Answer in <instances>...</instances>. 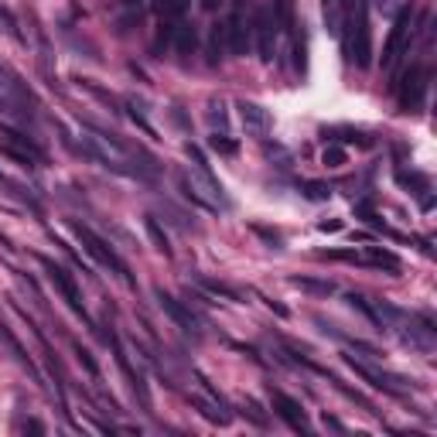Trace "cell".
<instances>
[{
    "label": "cell",
    "instance_id": "22",
    "mask_svg": "<svg viewBox=\"0 0 437 437\" xmlns=\"http://www.w3.org/2000/svg\"><path fill=\"white\" fill-rule=\"evenodd\" d=\"M304 195L311 198V202H328L331 188H328L325 181H307V185H304Z\"/></svg>",
    "mask_w": 437,
    "mask_h": 437
},
{
    "label": "cell",
    "instance_id": "25",
    "mask_svg": "<svg viewBox=\"0 0 437 437\" xmlns=\"http://www.w3.org/2000/svg\"><path fill=\"white\" fill-rule=\"evenodd\" d=\"M202 287H205V290H212V294H222V297H233V301H236V297H240V294H236V290H233V287L218 284V281H205V277H202Z\"/></svg>",
    "mask_w": 437,
    "mask_h": 437
},
{
    "label": "cell",
    "instance_id": "15",
    "mask_svg": "<svg viewBox=\"0 0 437 437\" xmlns=\"http://www.w3.org/2000/svg\"><path fill=\"white\" fill-rule=\"evenodd\" d=\"M226 27L222 24H216L212 27V35H209V66H218L222 59H226Z\"/></svg>",
    "mask_w": 437,
    "mask_h": 437
},
{
    "label": "cell",
    "instance_id": "10",
    "mask_svg": "<svg viewBox=\"0 0 437 437\" xmlns=\"http://www.w3.org/2000/svg\"><path fill=\"white\" fill-rule=\"evenodd\" d=\"M270 403H273L277 417H281V420H287L294 431H301V434H307V431H311V427H307V417H304V410H301V403H297V400H290V396L281 393V390H270Z\"/></svg>",
    "mask_w": 437,
    "mask_h": 437
},
{
    "label": "cell",
    "instance_id": "11",
    "mask_svg": "<svg viewBox=\"0 0 437 437\" xmlns=\"http://www.w3.org/2000/svg\"><path fill=\"white\" fill-rule=\"evenodd\" d=\"M240 120H242V127L253 133V137H266L270 133V127H273V120H270V113L260 106V103H250V99H242L240 106Z\"/></svg>",
    "mask_w": 437,
    "mask_h": 437
},
{
    "label": "cell",
    "instance_id": "28",
    "mask_svg": "<svg viewBox=\"0 0 437 437\" xmlns=\"http://www.w3.org/2000/svg\"><path fill=\"white\" fill-rule=\"evenodd\" d=\"M253 229H257V233H260L270 246H281V233H270V229H263V226H253Z\"/></svg>",
    "mask_w": 437,
    "mask_h": 437
},
{
    "label": "cell",
    "instance_id": "31",
    "mask_svg": "<svg viewBox=\"0 0 437 437\" xmlns=\"http://www.w3.org/2000/svg\"><path fill=\"white\" fill-rule=\"evenodd\" d=\"M123 7H140V4H147V0H120Z\"/></svg>",
    "mask_w": 437,
    "mask_h": 437
},
{
    "label": "cell",
    "instance_id": "30",
    "mask_svg": "<svg viewBox=\"0 0 437 437\" xmlns=\"http://www.w3.org/2000/svg\"><path fill=\"white\" fill-rule=\"evenodd\" d=\"M325 427H331V431H345V424H338L335 417H325Z\"/></svg>",
    "mask_w": 437,
    "mask_h": 437
},
{
    "label": "cell",
    "instance_id": "9",
    "mask_svg": "<svg viewBox=\"0 0 437 437\" xmlns=\"http://www.w3.org/2000/svg\"><path fill=\"white\" fill-rule=\"evenodd\" d=\"M157 304L164 307V311H168V318H171L178 328H185V331H195V328L202 325L195 311L185 304V301H178L175 294H168V290H157Z\"/></svg>",
    "mask_w": 437,
    "mask_h": 437
},
{
    "label": "cell",
    "instance_id": "12",
    "mask_svg": "<svg viewBox=\"0 0 437 437\" xmlns=\"http://www.w3.org/2000/svg\"><path fill=\"white\" fill-rule=\"evenodd\" d=\"M113 349H116V362H120V369H123V376L130 379V386H133V393L144 400V407L151 403V396H147V383H144V376L133 369L130 366V359H127V352H123V345H120V338H113Z\"/></svg>",
    "mask_w": 437,
    "mask_h": 437
},
{
    "label": "cell",
    "instance_id": "5",
    "mask_svg": "<svg viewBox=\"0 0 437 437\" xmlns=\"http://www.w3.org/2000/svg\"><path fill=\"white\" fill-rule=\"evenodd\" d=\"M72 233L79 236V242L86 246V253L92 257V260L103 263V266H109L113 273H120V277H123V281L130 284V270H127V263H123L120 257H116V253H113V246H106V242L99 240V236H96V233H92L89 226H82V222H72Z\"/></svg>",
    "mask_w": 437,
    "mask_h": 437
},
{
    "label": "cell",
    "instance_id": "16",
    "mask_svg": "<svg viewBox=\"0 0 437 437\" xmlns=\"http://www.w3.org/2000/svg\"><path fill=\"white\" fill-rule=\"evenodd\" d=\"M362 263H369V266H386V270H400V257L390 253V250H379V246H369V253L362 257Z\"/></svg>",
    "mask_w": 437,
    "mask_h": 437
},
{
    "label": "cell",
    "instance_id": "3",
    "mask_svg": "<svg viewBox=\"0 0 437 437\" xmlns=\"http://www.w3.org/2000/svg\"><path fill=\"white\" fill-rule=\"evenodd\" d=\"M178 185H181L185 198L202 205V209H212V212H216V209H226V205H229V198L222 195V185H218L209 171H202V168L181 171V175H178Z\"/></svg>",
    "mask_w": 437,
    "mask_h": 437
},
{
    "label": "cell",
    "instance_id": "17",
    "mask_svg": "<svg viewBox=\"0 0 437 437\" xmlns=\"http://www.w3.org/2000/svg\"><path fill=\"white\" fill-rule=\"evenodd\" d=\"M144 229H147V236H151L154 250H161L164 257H171V242H168V233L157 226V218H154V216H144Z\"/></svg>",
    "mask_w": 437,
    "mask_h": 437
},
{
    "label": "cell",
    "instance_id": "14",
    "mask_svg": "<svg viewBox=\"0 0 437 437\" xmlns=\"http://www.w3.org/2000/svg\"><path fill=\"white\" fill-rule=\"evenodd\" d=\"M195 44H198V35H195V24H178V31H175V48H178V55H192L195 51Z\"/></svg>",
    "mask_w": 437,
    "mask_h": 437
},
{
    "label": "cell",
    "instance_id": "27",
    "mask_svg": "<svg viewBox=\"0 0 437 437\" xmlns=\"http://www.w3.org/2000/svg\"><path fill=\"white\" fill-rule=\"evenodd\" d=\"M209 120H212V127H226V109H222V103L209 106Z\"/></svg>",
    "mask_w": 437,
    "mask_h": 437
},
{
    "label": "cell",
    "instance_id": "24",
    "mask_svg": "<svg viewBox=\"0 0 437 437\" xmlns=\"http://www.w3.org/2000/svg\"><path fill=\"white\" fill-rule=\"evenodd\" d=\"M75 355H79V362H82V366H86V369H89V376L96 379V376H99V366H96V359H92V352H89V349H82V345H75Z\"/></svg>",
    "mask_w": 437,
    "mask_h": 437
},
{
    "label": "cell",
    "instance_id": "13",
    "mask_svg": "<svg viewBox=\"0 0 437 437\" xmlns=\"http://www.w3.org/2000/svg\"><path fill=\"white\" fill-rule=\"evenodd\" d=\"M342 18H345L342 0H321V21H325L328 35H342Z\"/></svg>",
    "mask_w": 437,
    "mask_h": 437
},
{
    "label": "cell",
    "instance_id": "4",
    "mask_svg": "<svg viewBox=\"0 0 437 437\" xmlns=\"http://www.w3.org/2000/svg\"><path fill=\"white\" fill-rule=\"evenodd\" d=\"M253 35H257V51H260V62H273V51H277V38H281V21H277V11L270 0H263L257 7V18H253Z\"/></svg>",
    "mask_w": 437,
    "mask_h": 437
},
{
    "label": "cell",
    "instance_id": "19",
    "mask_svg": "<svg viewBox=\"0 0 437 437\" xmlns=\"http://www.w3.org/2000/svg\"><path fill=\"white\" fill-rule=\"evenodd\" d=\"M396 181H400L403 188H417L414 195H420V192H427V188H431L424 175H407V171H396Z\"/></svg>",
    "mask_w": 437,
    "mask_h": 437
},
{
    "label": "cell",
    "instance_id": "18",
    "mask_svg": "<svg viewBox=\"0 0 437 437\" xmlns=\"http://www.w3.org/2000/svg\"><path fill=\"white\" fill-rule=\"evenodd\" d=\"M290 284L307 290V294H318V297H328V294H335V284L331 281H311V277H290Z\"/></svg>",
    "mask_w": 437,
    "mask_h": 437
},
{
    "label": "cell",
    "instance_id": "7",
    "mask_svg": "<svg viewBox=\"0 0 437 437\" xmlns=\"http://www.w3.org/2000/svg\"><path fill=\"white\" fill-rule=\"evenodd\" d=\"M0 151L7 154V157H14L18 164H42L44 161V151L31 140V137H24L18 130H4V144H0Z\"/></svg>",
    "mask_w": 437,
    "mask_h": 437
},
{
    "label": "cell",
    "instance_id": "26",
    "mask_svg": "<svg viewBox=\"0 0 437 437\" xmlns=\"http://www.w3.org/2000/svg\"><path fill=\"white\" fill-rule=\"evenodd\" d=\"M403 4H407V0H376V7H379V14H383V18H393Z\"/></svg>",
    "mask_w": 437,
    "mask_h": 437
},
{
    "label": "cell",
    "instance_id": "1",
    "mask_svg": "<svg viewBox=\"0 0 437 437\" xmlns=\"http://www.w3.org/2000/svg\"><path fill=\"white\" fill-rule=\"evenodd\" d=\"M345 18H342V35H345V51L359 68H369L372 62V27H369V0H342Z\"/></svg>",
    "mask_w": 437,
    "mask_h": 437
},
{
    "label": "cell",
    "instance_id": "2",
    "mask_svg": "<svg viewBox=\"0 0 437 437\" xmlns=\"http://www.w3.org/2000/svg\"><path fill=\"white\" fill-rule=\"evenodd\" d=\"M396 21L390 27V38H386V48H383V66L396 72V66L410 55V48H414V38H417V11L414 4L410 7H400L393 14Z\"/></svg>",
    "mask_w": 437,
    "mask_h": 437
},
{
    "label": "cell",
    "instance_id": "23",
    "mask_svg": "<svg viewBox=\"0 0 437 437\" xmlns=\"http://www.w3.org/2000/svg\"><path fill=\"white\" fill-rule=\"evenodd\" d=\"M192 403H195V407H198V410H202L205 417H209V420H216V424H229V414H218L212 403H205V400H198V396L192 400Z\"/></svg>",
    "mask_w": 437,
    "mask_h": 437
},
{
    "label": "cell",
    "instance_id": "29",
    "mask_svg": "<svg viewBox=\"0 0 437 437\" xmlns=\"http://www.w3.org/2000/svg\"><path fill=\"white\" fill-rule=\"evenodd\" d=\"M318 229H321V233H338V229H342V222H338V218H331V222H321Z\"/></svg>",
    "mask_w": 437,
    "mask_h": 437
},
{
    "label": "cell",
    "instance_id": "8",
    "mask_svg": "<svg viewBox=\"0 0 437 437\" xmlns=\"http://www.w3.org/2000/svg\"><path fill=\"white\" fill-rule=\"evenodd\" d=\"M44 270H48V277H51V284L62 290V297L68 301V307L75 311V314H82L89 321V314H86V304H82V297H79V287H75V281H72V273H68L66 266H59V263H51V260H44Z\"/></svg>",
    "mask_w": 437,
    "mask_h": 437
},
{
    "label": "cell",
    "instance_id": "21",
    "mask_svg": "<svg viewBox=\"0 0 437 437\" xmlns=\"http://www.w3.org/2000/svg\"><path fill=\"white\" fill-rule=\"evenodd\" d=\"M321 164H328V168H342V164H345V151H342L338 144H328L325 154H321Z\"/></svg>",
    "mask_w": 437,
    "mask_h": 437
},
{
    "label": "cell",
    "instance_id": "6",
    "mask_svg": "<svg viewBox=\"0 0 437 437\" xmlns=\"http://www.w3.org/2000/svg\"><path fill=\"white\" fill-rule=\"evenodd\" d=\"M424 96H427V68L424 66L407 68L403 89H400V109L403 113H417V109L424 106Z\"/></svg>",
    "mask_w": 437,
    "mask_h": 437
},
{
    "label": "cell",
    "instance_id": "20",
    "mask_svg": "<svg viewBox=\"0 0 437 437\" xmlns=\"http://www.w3.org/2000/svg\"><path fill=\"white\" fill-rule=\"evenodd\" d=\"M209 147H212L216 154H226V157H233V154H236V144H233L226 133H212V137H209Z\"/></svg>",
    "mask_w": 437,
    "mask_h": 437
}]
</instances>
